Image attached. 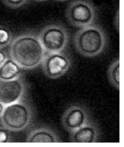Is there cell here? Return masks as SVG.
<instances>
[{
	"instance_id": "1",
	"label": "cell",
	"mask_w": 124,
	"mask_h": 147,
	"mask_svg": "<svg viewBox=\"0 0 124 147\" xmlns=\"http://www.w3.org/2000/svg\"><path fill=\"white\" fill-rule=\"evenodd\" d=\"M10 57L23 69H31L41 64L46 52L38 36L26 33L12 41L9 48Z\"/></svg>"
},
{
	"instance_id": "2",
	"label": "cell",
	"mask_w": 124,
	"mask_h": 147,
	"mask_svg": "<svg viewBox=\"0 0 124 147\" xmlns=\"http://www.w3.org/2000/svg\"><path fill=\"white\" fill-rule=\"evenodd\" d=\"M73 41L79 53L84 57H94L104 51L107 38L100 27L92 24L79 30L75 35Z\"/></svg>"
},
{
	"instance_id": "3",
	"label": "cell",
	"mask_w": 124,
	"mask_h": 147,
	"mask_svg": "<svg viewBox=\"0 0 124 147\" xmlns=\"http://www.w3.org/2000/svg\"><path fill=\"white\" fill-rule=\"evenodd\" d=\"M33 117V111L29 105L20 100L5 106L0 122L10 131L18 132L28 127Z\"/></svg>"
},
{
	"instance_id": "4",
	"label": "cell",
	"mask_w": 124,
	"mask_h": 147,
	"mask_svg": "<svg viewBox=\"0 0 124 147\" xmlns=\"http://www.w3.org/2000/svg\"><path fill=\"white\" fill-rule=\"evenodd\" d=\"M46 52L61 53L69 42V34L66 28L60 24H51L44 27L39 35Z\"/></svg>"
},
{
	"instance_id": "5",
	"label": "cell",
	"mask_w": 124,
	"mask_h": 147,
	"mask_svg": "<svg viewBox=\"0 0 124 147\" xmlns=\"http://www.w3.org/2000/svg\"><path fill=\"white\" fill-rule=\"evenodd\" d=\"M96 14L95 7L84 0H77L72 2L66 11V17L69 22L78 28L92 24Z\"/></svg>"
},
{
	"instance_id": "6",
	"label": "cell",
	"mask_w": 124,
	"mask_h": 147,
	"mask_svg": "<svg viewBox=\"0 0 124 147\" xmlns=\"http://www.w3.org/2000/svg\"><path fill=\"white\" fill-rule=\"evenodd\" d=\"M42 64L45 75L54 80L60 78L67 73L71 66V61L62 52L47 53Z\"/></svg>"
},
{
	"instance_id": "7",
	"label": "cell",
	"mask_w": 124,
	"mask_h": 147,
	"mask_svg": "<svg viewBox=\"0 0 124 147\" xmlns=\"http://www.w3.org/2000/svg\"><path fill=\"white\" fill-rule=\"evenodd\" d=\"M26 89V83L22 77L9 80L0 79V102L6 106L20 101Z\"/></svg>"
},
{
	"instance_id": "8",
	"label": "cell",
	"mask_w": 124,
	"mask_h": 147,
	"mask_svg": "<svg viewBox=\"0 0 124 147\" xmlns=\"http://www.w3.org/2000/svg\"><path fill=\"white\" fill-rule=\"evenodd\" d=\"M89 110L81 105H74L65 110L62 117V123L65 130L71 133L90 122Z\"/></svg>"
},
{
	"instance_id": "9",
	"label": "cell",
	"mask_w": 124,
	"mask_h": 147,
	"mask_svg": "<svg viewBox=\"0 0 124 147\" xmlns=\"http://www.w3.org/2000/svg\"><path fill=\"white\" fill-rule=\"evenodd\" d=\"M70 133V141L72 143H93L97 142L99 137L98 126L90 121Z\"/></svg>"
},
{
	"instance_id": "10",
	"label": "cell",
	"mask_w": 124,
	"mask_h": 147,
	"mask_svg": "<svg viewBox=\"0 0 124 147\" xmlns=\"http://www.w3.org/2000/svg\"><path fill=\"white\" fill-rule=\"evenodd\" d=\"M61 139L52 129L40 126L32 129L28 133L26 139L28 143H58Z\"/></svg>"
},
{
	"instance_id": "11",
	"label": "cell",
	"mask_w": 124,
	"mask_h": 147,
	"mask_svg": "<svg viewBox=\"0 0 124 147\" xmlns=\"http://www.w3.org/2000/svg\"><path fill=\"white\" fill-rule=\"evenodd\" d=\"M22 68L11 57L0 66V79L9 80L22 77Z\"/></svg>"
},
{
	"instance_id": "12",
	"label": "cell",
	"mask_w": 124,
	"mask_h": 147,
	"mask_svg": "<svg viewBox=\"0 0 124 147\" xmlns=\"http://www.w3.org/2000/svg\"><path fill=\"white\" fill-rule=\"evenodd\" d=\"M108 78L111 85L119 90L120 88V62L119 59L110 65L107 72Z\"/></svg>"
},
{
	"instance_id": "13",
	"label": "cell",
	"mask_w": 124,
	"mask_h": 147,
	"mask_svg": "<svg viewBox=\"0 0 124 147\" xmlns=\"http://www.w3.org/2000/svg\"><path fill=\"white\" fill-rule=\"evenodd\" d=\"M13 40V35L10 30L5 26L0 25V48L9 46Z\"/></svg>"
},
{
	"instance_id": "14",
	"label": "cell",
	"mask_w": 124,
	"mask_h": 147,
	"mask_svg": "<svg viewBox=\"0 0 124 147\" xmlns=\"http://www.w3.org/2000/svg\"><path fill=\"white\" fill-rule=\"evenodd\" d=\"M11 140L10 131L3 126H0V143L10 142Z\"/></svg>"
},
{
	"instance_id": "15",
	"label": "cell",
	"mask_w": 124,
	"mask_h": 147,
	"mask_svg": "<svg viewBox=\"0 0 124 147\" xmlns=\"http://www.w3.org/2000/svg\"><path fill=\"white\" fill-rule=\"evenodd\" d=\"M7 6L11 8L20 7L25 3L27 0H3Z\"/></svg>"
},
{
	"instance_id": "16",
	"label": "cell",
	"mask_w": 124,
	"mask_h": 147,
	"mask_svg": "<svg viewBox=\"0 0 124 147\" xmlns=\"http://www.w3.org/2000/svg\"><path fill=\"white\" fill-rule=\"evenodd\" d=\"M9 57L6 51L3 48H0V66Z\"/></svg>"
},
{
	"instance_id": "17",
	"label": "cell",
	"mask_w": 124,
	"mask_h": 147,
	"mask_svg": "<svg viewBox=\"0 0 124 147\" xmlns=\"http://www.w3.org/2000/svg\"><path fill=\"white\" fill-rule=\"evenodd\" d=\"M5 107V106L4 105L0 102V117H1Z\"/></svg>"
},
{
	"instance_id": "18",
	"label": "cell",
	"mask_w": 124,
	"mask_h": 147,
	"mask_svg": "<svg viewBox=\"0 0 124 147\" xmlns=\"http://www.w3.org/2000/svg\"><path fill=\"white\" fill-rule=\"evenodd\" d=\"M56 1H67V0H56Z\"/></svg>"
},
{
	"instance_id": "19",
	"label": "cell",
	"mask_w": 124,
	"mask_h": 147,
	"mask_svg": "<svg viewBox=\"0 0 124 147\" xmlns=\"http://www.w3.org/2000/svg\"><path fill=\"white\" fill-rule=\"evenodd\" d=\"M38 1H45V0H38Z\"/></svg>"
}]
</instances>
